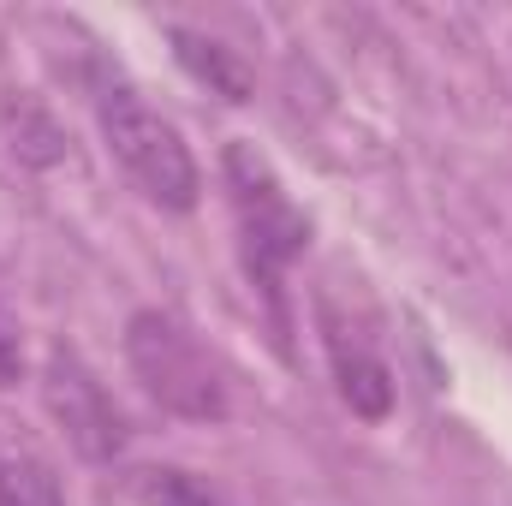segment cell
<instances>
[{
    "instance_id": "1",
    "label": "cell",
    "mask_w": 512,
    "mask_h": 506,
    "mask_svg": "<svg viewBox=\"0 0 512 506\" xmlns=\"http://www.w3.org/2000/svg\"><path fill=\"white\" fill-rule=\"evenodd\" d=\"M221 179H227V203H233L245 274H251L256 292L280 310V280L304 256V245H310V215L292 203V191L280 185V173L268 167V155L256 143H227Z\"/></svg>"
},
{
    "instance_id": "2",
    "label": "cell",
    "mask_w": 512,
    "mask_h": 506,
    "mask_svg": "<svg viewBox=\"0 0 512 506\" xmlns=\"http://www.w3.org/2000/svg\"><path fill=\"white\" fill-rule=\"evenodd\" d=\"M96 126H102L108 155L120 161V173H126L155 209H167V215L197 209V197H203L197 155L185 149L179 126L161 120L131 84H108V90L96 96Z\"/></svg>"
},
{
    "instance_id": "3",
    "label": "cell",
    "mask_w": 512,
    "mask_h": 506,
    "mask_svg": "<svg viewBox=\"0 0 512 506\" xmlns=\"http://www.w3.org/2000/svg\"><path fill=\"white\" fill-rule=\"evenodd\" d=\"M126 364L167 417H185V423H221L227 417V376L179 316L137 310L126 322Z\"/></svg>"
},
{
    "instance_id": "4",
    "label": "cell",
    "mask_w": 512,
    "mask_h": 506,
    "mask_svg": "<svg viewBox=\"0 0 512 506\" xmlns=\"http://www.w3.org/2000/svg\"><path fill=\"white\" fill-rule=\"evenodd\" d=\"M42 399L54 411V423L66 429V441L90 459V465H114L131 441L126 411L114 405V393L102 387V376L72 352V346H54L48 364H42Z\"/></svg>"
},
{
    "instance_id": "5",
    "label": "cell",
    "mask_w": 512,
    "mask_h": 506,
    "mask_svg": "<svg viewBox=\"0 0 512 506\" xmlns=\"http://www.w3.org/2000/svg\"><path fill=\"white\" fill-rule=\"evenodd\" d=\"M322 334H328V364H334V387H340L346 411L364 417V423H382L393 411V370H387V358L358 328H346L334 310H322Z\"/></svg>"
},
{
    "instance_id": "6",
    "label": "cell",
    "mask_w": 512,
    "mask_h": 506,
    "mask_svg": "<svg viewBox=\"0 0 512 506\" xmlns=\"http://www.w3.org/2000/svg\"><path fill=\"white\" fill-rule=\"evenodd\" d=\"M167 42H173V60L209 90V96H221V102H233V108H245L251 102V72H245V60L227 48V42H215V36H203V30H167Z\"/></svg>"
},
{
    "instance_id": "7",
    "label": "cell",
    "mask_w": 512,
    "mask_h": 506,
    "mask_svg": "<svg viewBox=\"0 0 512 506\" xmlns=\"http://www.w3.org/2000/svg\"><path fill=\"white\" fill-rule=\"evenodd\" d=\"M0 506H66L54 465L12 429H0Z\"/></svg>"
},
{
    "instance_id": "8",
    "label": "cell",
    "mask_w": 512,
    "mask_h": 506,
    "mask_svg": "<svg viewBox=\"0 0 512 506\" xmlns=\"http://www.w3.org/2000/svg\"><path fill=\"white\" fill-rule=\"evenodd\" d=\"M126 495L137 506H221L215 483H203L197 471H179V465H137V471H126Z\"/></svg>"
},
{
    "instance_id": "9",
    "label": "cell",
    "mask_w": 512,
    "mask_h": 506,
    "mask_svg": "<svg viewBox=\"0 0 512 506\" xmlns=\"http://www.w3.org/2000/svg\"><path fill=\"white\" fill-rule=\"evenodd\" d=\"M6 120H12V149H18L24 161H36V167L60 161V131H54V120H48L42 108L18 102V108H6Z\"/></svg>"
},
{
    "instance_id": "10",
    "label": "cell",
    "mask_w": 512,
    "mask_h": 506,
    "mask_svg": "<svg viewBox=\"0 0 512 506\" xmlns=\"http://www.w3.org/2000/svg\"><path fill=\"white\" fill-rule=\"evenodd\" d=\"M24 381V352L12 334H0V387H18Z\"/></svg>"
}]
</instances>
